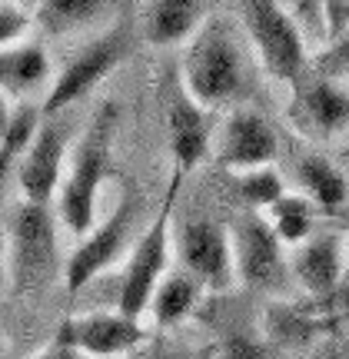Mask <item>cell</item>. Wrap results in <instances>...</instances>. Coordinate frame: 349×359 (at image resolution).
<instances>
[{
  "mask_svg": "<svg viewBox=\"0 0 349 359\" xmlns=\"http://www.w3.org/2000/svg\"><path fill=\"white\" fill-rule=\"evenodd\" d=\"M240 20H243V30L253 43V53H256L263 74L273 83H283L293 90L310 74V57L303 50L283 4H273V0L240 4Z\"/></svg>",
  "mask_w": 349,
  "mask_h": 359,
  "instance_id": "obj_5",
  "label": "cell"
},
{
  "mask_svg": "<svg viewBox=\"0 0 349 359\" xmlns=\"http://www.w3.org/2000/svg\"><path fill=\"white\" fill-rule=\"evenodd\" d=\"M210 359H280V353L263 343V339H249L243 333H233L220 339V346L210 353Z\"/></svg>",
  "mask_w": 349,
  "mask_h": 359,
  "instance_id": "obj_27",
  "label": "cell"
},
{
  "mask_svg": "<svg viewBox=\"0 0 349 359\" xmlns=\"http://www.w3.org/2000/svg\"><path fill=\"white\" fill-rule=\"evenodd\" d=\"M11 116H13V110L7 107V97L0 93V140H4V133H7V127H11Z\"/></svg>",
  "mask_w": 349,
  "mask_h": 359,
  "instance_id": "obj_34",
  "label": "cell"
},
{
  "mask_svg": "<svg viewBox=\"0 0 349 359\" xmlns=\"http://www.w3.org/2000/svg\"><path fill=\"white\" fill-rule=\"evenodd\" d=\"M167 143L173 154V167H177L173 173H180V177L200 167L213 147L207 110L186 97L180 80H173V87L167 90Z\"/></svg>",
  "mask_w": 349,
  "mask_h": 359,
  "instance_id": "obj_14",
  "label": "cell"
},
{
  "mask_svg": "<svg viewBox=\"0 0 349 359\" xmlns=\"http://www.w3.org/2000/svg\"><path fill=\"white\" fill-rule=\"evenodd\" d=\"M64 156H67L64 123L60 120L37 123L24 156L17 160V183H20V193H24V203L47 206L57 196V187L64 180Z\"/></svg>",
  "mask_w": 349,
  "mask_h": 359,
  "instance_id": "obj_11",
  "label": "cell"
},
{
  "mask_svg": "<svg viewBox=\"0 0 349 359\" xmlns=\"http://www.w3.org/2000/svg\"><path fill=\"white\" fill-rule=\"evenodd\" d=\"M286 17H289V24L296 30L299 43H303V50L310 57V64L326 53L329 47V37H326V17H323V0H286L283 4Z\"/></svg>",
  "mask_w": 349,
  "mask_h": 359,
  "instance_id": "obj_23",
  "label": "cell"
},
{
  "mask_svg": "<svg viewBox=\"0 0 349 359\" xmlns=\"http://www.w3.org/2000/svg\"><path fill=\"white\" fill-rule=\"evenodd\" d=\"M230 236V253L236 280L253 286V290H280L286 283V257L283 243L276 240V233L266 226V219L259 213H240L226 226Z\"/></svg>",
  "mask_w": 349,
  "mask_h": 359,
  "instance_id": "obj_9",
  "label": "cell"
},
{
  "mask_svg": "<svg viewBox=\"0 0 349 359\" xmlns=\"http://www.w3.org/2000/svg\"><path fill=\"white\" fill-rule=\"evenodd\" d=\"M259 217L266 219V226L276 233V240L283 246H299L313 236V223H316V210L310 206L306 196L299 193H283L276 203H270Z\"/></svg>",
  "mask_w": 349,
  "mask_h": 359,
  "instance_id": "obj_21",
  "label": "cell"
},
{
  "mask_svg": "<svg viewBox=\"0 0 349 359\" xmlns=\"http://www.w3.org/2000/svg\"><path fill=\"white\" fill-rule=\"evenodd\" d=\"M130 359H196V356L180 346H170L167 339H146V343H140L130 353Z\"/></svg>",
  "mask_w": 349,
  "mask_h": 359,
  "instance_id": "obj_30",
  "label": "cell"
},
{
  "mask_svg": "<svg viewBox=\"0 0 349 359\" xmlns=\"http://www.w3.org/2000/svg\"><path fill=\"white\" fill-rule=\"evenodd\" d=\"M236 180V193L249 213H263L270 203H276L286 193L283 177L273 167H259V170H246V173H233Z\"/></svg>",
  "mask_w": 349,
  "mask_h": 359,
  "instance_id": "obj_24",
  "label": "cell"
},
{
  "mask_svg": "<svg viewBox=\"0 0 349 359\" xmlns=\"http://www.w3.org/2000/svg\"><path fill=\"white\" fill-rule=\"evenodd\" d=\"M37 123H40V114L34 110V107H20V110L11 116V127H7L4 140H0V180L7 177L13 163L24 156L27 143H30V137H34Z\"/></svg>",
  "mask_w": 349,
  "mask_h": 359,
  "instance_id": "obj_25",
  "label": "cell"
},
{
  "mask_svg": "<svg viewBox=\"0 0 349 359\" xmlns=\"http://www.w3.org/2000/svg\"><path fill=\"white\" fill-rule=\"evenodd\" d=\"M180 87L203 110H217L243 90V57L223 24L207 20L196 30L180 67Z\"/></svg>",
  "mask_w": 349,
  "mask_h": 359,
  "instance_id": "obj_2",
  "label": "cell"
},
{
  "mask_svg": "<svg viewBox=\"0 0 349 359\" xmlns=\"http://www.w3.org/2000/svg\"><path fill=\"white\" fill-rule=\"evenodd\" d=\"M210 154L223 170L246 173V170L270 167L276 154H280V143H276L273 127L259 114H253V110H230L213 147H210Z\"/></svg>",
  "mask_w": 349,
  "mask_h": 359,
  "instance_id": "obj_10",
  "label": "cell"
},
{
  "mask_svg": "<svg viewBox=\"0 0 349 359\" xmlns=\"http://www.w3.org/2000/svg\"><path fill=\"white\" fill-rule=\"evenodd\" d=\"M170 240L177 243L180 269L190 273L203 290H213V293L233 290L236 269H233L226 226H220L217 219L210 217H190L177 226V233Z\"/></svg>",
  "mask_w": 349,
  "mask_h": 359,
  "instance_id": "obj_8",
  "label": "cell"
},
{
  "mask_svg": "<svg viewBox=\"0 0 349 359\" xmlns=\"http://www.w3.org/2000/svg\"><path fill=\"white\" fill-rule=\"evenodd\" d=\"M289 269L299 280V286L316 299V303H329L336 293L339 280L346 273V253H343V240L336 233H320L310 236L306 243L296 246V253L289 259Z\"/></svg>",
  "mask_w": 349,
  "mask_h": 359,
  "instance_id": "obj_16",
  "label": "cell"
},
{
  "mask_svg": "<svg viewBox=\"0 0 349 359\" xmlns=\"http://www.w3.org/2000/svg\"><path fill=\"white\" fill-rule=\"evenodd\" d=\"M133 40H137V24L133 17H120L110 30H104L97 40H90L83 50H77L70 57V64L57 74L50 87V97L43 103V116L60 114L64 107L77 103L80 97H87L100 80H107L110 70L123 64L133 50Z\"/></svg>",
  "mask_w": 349,
  "mask_h": 359,
  "instance_id": "obj_6",
  "label": "cell"
},
{
  "mask_svg": "<svg viewBox=\"0 0 349 359\" xmlns=\"http://www.w3.org/2000/svg\"><path fill=\"white\" fill-rule=\"evenodd\" d=\"M34 359H83V356H80L74 346H64V343H57V339H53L50 346L43 349V353H37Z\"/></svg>",
  "mask_w": 349,
  "mask_h": 359,
  "instance_id": "obj_32",
  "label": "cell"
},
{
  "mask_svg": "<svg viewBox=\"0 0 349 359\" xmlns=\"http://www.w3.org/2000/svg\"><path fill=\"white\" fill-rule=\"evenodd\" d=\"M7 233V283L17 296H34L47 290L60 269L57 257V223L50 206H13Z\"/></svg>",
  "mask_w": 349,
  "mask_h": 359,
  "instance_id": "obj_3",
  "label": "cell"
},
{
  "mask_svg": "<svg viewBox=\"0 0 349 359\" xmlns=\"http://www.w3.org/2000/svg\"><path fill=\"white\" fill-rule=\"evenodd\" d=\"M296 177H299V187H303V193H299V196H306L313 210L336 213V210H343V206H346V196H349L346 177H343V173H339V167H333L326 156H320V154L299 156Z\"/></svg>",
  "mask_w": 349,
  "mask_h": 359,
  "instance_id": "obj_19",
  "label": "cell"
},
{
  "mask_svg": "<svg viewBox=\"0 0 349 359\" xmlns=\"http://www.w3.org/2000/svg\"><path fill=\"white\" fill-rule=\"evenodd\" d=\"M326 323L303 306H293V303H280V306L266 309V320H263V330H266V343L273 349H303L310 346L313 339H320Z\"/></svg>",
  "mask_w": 349,
  "mask_h": 359,
  "instance_id": "obj_20",
  "label": "cell"
},
{
  "mask_svg": "<svg viewBox=\"0 0 349 359\" xmlns=\"http://www.w3.org/2000/svg\"><path fill=\"white\" fill-rule=\"evenodd\" d=\"M200 299H203V286H200L190 273L170 269L167 276L160 280V286L153 290V296H150L146 313L153 316V323L160 330H170V326H177V323L186 320V316L200 306Z\"/></svg>",
  "mask_w": 349,
  "mask_h": 359,
  "instance_id": "obj_18",
  "label": "cell"
},
{
  "mask_svg": "<svg viewBox=\"0 0 349 359\" xmlns=\"http://www.w3.org/2000/svg\"><path fill=\"white\" fill-rule=\"evenodd\" d=\"M316 67H320L323 77H329V74H349V34L339 37L326 53H320V57H316Z\"/></svg>",
  "mask_w": 349,
  "mask_h": 359,
  "instance_id": "obj_29",
  "label": "cell"
},
{
  "mask_svg": "<svg viewBox=\"0 0 349 359\" xmlns=\"http://www.w3.org/2000/svg\"><path fill=\"white\" fill-rule=\"evenodd\" d=\"M336 213H343V223L349 226V206H343V210H336Z\"/></svg>",
  "mask_w": 349,
  "mask_h": 359,
  "instance_id": "obj_35",
  "label": "cell"
},
{
  "mask_svg": "<svg viewBox=\"0 0 349 359\" xmlns=\"http://www.w3.org/2000/svg\"><path fill=\"white\" fill-rule=\"evenodd\" d=\"M289 123L306 140H329L349 127V97L326 77H303L293 87Z\"/></svg>",
  "mask_w": 349,
  "mask_h": 359,
  "instance_id": "obj_12",
  "label": "cell"
},
{
  "mask_svg": "<svg viewBox=\"0 0 349 359\" xmlns=\"http://www.w3.org/2000/svg\"><path fill=\"white\" fill-rule=\"evenodd\" d=\"M110 11L114 4L107 0H43V4H34V24L43 27L47 34H74Z\"/></svg>",
  "mask_w": 349,
  "mask_h": 359,
  "instance_id": "obj_22",
  "label": "cell"
},
{
  "mask_svg": "<svg viewBox=\"0 0 349 359\" xmlns=\"http://www.w3.org/2000/svg\"><path fill=\"white\" fill-rule=\"evenodd\" d=\"M323 17H326V37H329V47H333L339 37L349 34V0H323Z\"/></svg>",
  "mask_w": 349,
  "mask_h": 359,
  "instance_id": "obj_28",
  "label": "cell"
},
{
  "mask_svg": "<svg viewBox=\"0 0 349 359\" xmlns=\"http://www.w3.org/2000/svg\"><path fill=\"white\" fill-rule=\"evenodd\" d=\"M183 190V177L173 173L170 180V190L160 203V213L153 217V223L140 233V240L133 243L123 269V280L116 290V313L127 316V320H140L146 306H150V296L160 286V280L170 273V236H173V206L177 196Z\"/></svg>",
  "mask_w": 349,
  "mask_h": 359,
  "instance_id": "obj_4",
  "label": "cell"
},
{
  "mask_svg": "<svg viewBox=\"0 0 349 359\" xmlns=\"http://www.w3.org/2000/svg\"><path fill=\"white\" fill-rule=\"evenodd\" d=\"M50 80V57L40 43H13L0 50V93L30 97Z\"/></svg>",
  "mask_w": 349,
  "mask_h": 359,
  "instance_id": "obj_17",
  "label": "cell"
},
{
  "mask_svg": "<svg viewBox=\"0 0 349 359\" xmlns=\"http://www.w3.org/2000/svg\"><path fill=\"white\" fill-rule=\"evenodd\" d=\"M53 339L74 346L80 356H116V353H133L150 336L140 320H127L120 313H87L64 320Z\"/></svg>",
  "mask_w": 349,
  "mask_h": 359,
  "instance_id": "obj_13",
  "label": "cell"
},
{
  "mask_svg": "<svg viewBox=\"0 0 349 359\" xmlns=\"http://www.w3.org/2000/svg\"><path fill=\"white\" fill-rule=\"evenodd\" d=\"M4 286H7V233L0 223V299H4Z\"/></svg>",
  "mask_w": 349,
  "mask_h": 359,
  "instance_id": "obj_33",
  "label": "cell"
},
{
  "mask_svg": "<svg viewBox=\"0 0 349 359\" xmlns=\"http://www.w3.org/2000/svg\"><path fill=\"white\" fill-rule=\"evenodd\" d=\"M137 206H140V193L133 187H123L120 203L114 206V213L83 236V243L74 250V257L67 259V290L80 293L90 280H97L104 269H110L116 259L123 257V250L130 246L133 236V219H137Z\"/></svg>",
  "mask_w": 349,
  "mask_h": 359,
  "instance_id": "obj_7",
  "label": "cell"
},
{
  "mask_svg": "<svg viewBox=\"0 0 349 359\" xmlns=\"http://www.w3.org/2000/svg\"><path fill=\"white\" fill-rule=\"evenodd\" d=\"M210 4L196 0H150L137 7V34L150 47H177L190 43L196 30L207 24Z\"/></svg>",
  "mask_w": 349,
  "mask_h": 359,
  "instance_id": "obj_15",
  "label": "cell"
},
{
  "mask_svg": "<svg viewBox=\"0 0 349 359\" xmlns=\"http://www.w3.org/2000/svg\"><path fill=\"white\" fill-rule=\"evenodd\" d=\"M333 306H336L339 316H349V263H346L343 280H339V286H336V293H333Z\"/></svg>",
  "mask_w": 349,
  "mask_h": 359,
  "instance_id": "obj_31",
  "label": "cell"
},
{
  "mask_svg": "<svg viewBox=\"0 0 349 359\" xmlns=\"http://www.w3.org/2000/svg\"><path fill=\"white\" fill-rule=\"evenodd\" d=\"M116 116H120V110L114 103H104L90 116L87 130L80 133L77 140L70 173L57 187V217L64 219V226L70 233H77V236H87L93 230L97 196H100L104 180L110 177V150H114Z\"/></svg>",
  "mask_w": 349,
  "mask_h": 359,
  "instance_id": "obj_1",
  "label": "cell"
},
{
  "mask_svg": "<svg viewBox=\"0 0 349 359\" xmlns=\"http://www.w3.org/2000/svg\"><path fill=\"white\" fill-rule=\"evenodd\" d=\"M30 27H34V4L0 0V50H7L13 43H24Z\"/></svg>",
  "mask_w": 349,
  "mask_h": 359,
  "instance_id": "obj_26",
  "label": "cell"
}]
</instances>
